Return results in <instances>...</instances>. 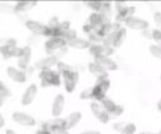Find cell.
<instances>
[{
  "instance_id": "cell-20",
  "label": "cell",
  "mask_w": 161,
  "mask_h": 134,
  "mask_svg": "<svg viewBox=\"0 0 161 134\" xmlns=\"http://www.w3.org/2000/svg\"><path fill=\"white\" fill-rule=\"evenodd\" d=\"M89 71H90L95 77H98V78L107 77V71H105L103 67H100L99 65H97L95 62L89 63Z\"/></svg>"
},
{
  "instance_id": "cell-7",
  "label": "cell",
  "mask_w": 161,
  "mask_h": 134,
  "mask_svg": "<svg viewBox=\"0 0 161 134\" xmlns=\"http://www.w3.org/2000/svg\"><path fill=\"white\" fill-rule=\"evenodd\" d=\"M13 119H14V121H17L18 124L24 125V126H32V125L36 124L34 119L31 115L25 114V113H18L17 111V113L13 114Z\"/></svg>"
},
{
  "instance_id": "cell-16",
  "label": "cell",
  "mask_w": 161,
  "mask_h": 134,
  "mask_svg": "<svg viewBox=\"0 0 161 134\" xmlns=\"http://www.w3.org/2000/svg\"><path fill=\"white\" fill-rule=\"evenodd\" d=\"M64 106H65V99L62 95H57L55 101H53V105H52V115H55L56 118H58V115H61L62 110H64Z\"/></svg>"
},
{
  "instance_id": "cell-2",
  "label": "cell",
  "mask_w": 161,
  "mask_h": 134,
  "mask_svg": "<svg viewBox=\"0 0 161 134\" xmlns=\"http://www.w3.org/2000/svg\"><path fill=\"white\" fill-rule=\"evenodd\" d=\"M41 77V85L43 87L46 86H58L61 80H60V75L55 71H51V70H43L39 75Z\"/></svg>"
},
{
  "instance_id": "cell-35",
  "label": "cell",
  "mask_w": 161,
  "mask_h": 134,
  "mask_svg": "<svg viewBox=\"0 0 161 134\" xmlns=\"http://www.w3.org/2000/svg\"><path fill=\"white\" fill-rule=\"evenodd\" d=\"M15 44H17V40L13 39V38H10V39H8L7 42L3 43V46H7V47H17Z\"/></svg>"
},
{
  "instance_id": "cell-21",
  "label": "cell",
  "mask_w": 161,
  "mask_h": 134,
  "mask_svg": "<svg viewBox=\"0 0 161 134\" xmlns=\"http://www.w3.org/2000/svg\"><path fill=\"white\" fill-rule=\"evenodd\" d=\"M135 7H127L125 10H122V12H119L118 14H117V17H115V19H117V22H126L128 18H131L132 17V14L135 13Z\"/></svg>"
},
{
  "instance_id": "cell-26",
  "label": "cell",
  "mask_w": 161,
  "mask_h": 134,
  "mask_svg": "<svg viewBox=\"0 0 161 134\" xmlns=\"http://www.w3.org/2000/svg\"><path fill=\"white\" fill-rule=\"evenodd\" d=\"M10 96V91L5 87L4 82H0V98H2V104L4 103V98Z\"/></svg>"
},
{
  "instance_id": "cell-32",
  "label": "cell",
  "mask_w": 161,
  "mask_h": 134,
  "mask_svg": "<svg viewBox=\"0 0 161 134\" xmlns=\"http://www.w3.org/2000/svg\"><path fill=\"white\" fill-rule=\"evenodd\" d=\"M56 66H57V68H58V72H61V73L70 71V66L66 65V63H64V62H60V61H58V63H57Z\"/></svg>"
},
{
  "instance_id": "cell-8",
  "label": "cell",
  "mask_w": 161,
  "mask_h": 134,
  "mask_svg": "<svg viewBox=\"0 0 161 134\" xmlns=\"http://www.w3.org/2000/svg\"><path fill=\"white\" fill-rule=\"evenodd\" d=\"M27 28L34 33V34H38V35H46V30H47V25L42 24V23H38V22H34V20H28L25 23Z\"/></svg>"
},
{
  "instance_id": "cell-22",
  "label": "cell",
  "mask_w": 161,
  "mask_h": 134,
  "mask_svg": "<svg viewBox=\"0 0 161 134\" xmlns=\"http://www.w3.org/2000/svg\"><path fill=\"white\" fill-rule=\"evenodd\" d=\"M36 4H37L36 2H19L14 7V10L18 13H23V12H27V10H31L32 8H34Z\"/></svg>"
},
{
  "instance_id": "cell-33",
  "label": "cell",
  "mask_w": 161,
  "mask_h": 134,
  "mask_svg": "<svg viewBox=\"0 0 161 134\" xmlns=\"http://www.w3.org/2000/svg\"><path fill=\"white\" fill-rule=\"evenodd\" d=\"M122 113H123V106L117 105V106H115V109L110 113V116H118V115H120Z\"/></svg>"
},
{
  "instance_id": "cell-1",
  "label": "cell",
  "mask_w": 161,
  "mask_h": 134,
  "mask_svg": "<svg viewBox=\"0 0 161 134\" xmlns=\"http://www.w3.org/2000/svg\"><path fill=\"white\" fill-rule=\"evenodd\" d=\"M109 85H110V81L107 77L98 78L95 86L93 87V98L98 101H103L105 99V93L109 88Z\"/></svg>"
},
{
  "instance_id": "cell-9",
  "label": "cell",
  "mask_w": 161,
  "mask_h": 134,
  "mask_svg": "<svg viewBox=\"0 0 161 134\" xmlns=\"http://www.w3.org/2000/svg\"><path fill=\"white\" fill-rule=\"evenodd\" d=\"M126 24H127V27H130L132 29H137V30H145L148 27V23L146 20L140 19V18H135V17L128 18L126 20Z\"/></svg>"
},
{
  "instance_id": "cell-39",
  "label": "cell",
  "mask_w": 161,
  "mask_h": 134,
  "mask_svg": "<svg viewBox=\"0 0 161 134\" xmlns=\"http://www.w3.org/2000/svg\"><path fill=\"white\" fill-rule=\"evenodd\" d=\"M143 34H145V37H147V38H152V33H148V32H145Z\"/></svg>"
},
{
  "instance_id": "cell-18",
  "label": "cell",
  "mask_w": 161,
  "mask_h": 134,
  "mask_svg": "<svg viewBox=\"0 0 161 134\" xmlns=\"http://www.w3.org/2000/svg\"><path fill=\"white\" fill-rule=\"evenodd\" d=\"M80 119H81V114H80L79 111H75V113L70 114V115L65 119V129H66V130L71 129L72 126H75V125L80 121Z\"/></svg>"
},
{
  "instance_id": "cell-15",
  "label": "cell",
  "mask_w": 161,
  "mask_h": 134,
  "mask_svg": "<svg viewBox=\"0 0 161 134\" xmlns=\"http://www.w3.org/2000/svg\"><path fill=\"white\" fill-rule=\"evenodd\" d=\"M23 52V48H18V47H7V46H2V53L4 58H10V57H20Z\"/></svg>"
},
{
  "instance_id": "cell-41",
  "label": "cell",
  "mask_w": 161,
  "mask_h": 134,
  "mask_svg": "<svg viewBox=\"0 0 161 134\" xmlns=\"http://www.w3.org/2000/svg\"><path fill=\"white\" fill-rule=\"evenodd\" d=\"M5 134H17L15 131H13V130H7V133Z\"/></svg>"
},
{
  "instance_id": "cell-37",
  "label": "cell",
  "mask_w": 161,
  "mask_h": 134,
  "mask_svg": "<svg viewBox=\"0 0 161 134\" xmlns=\"http://www.w3.org/2000/svg\"><path fill=\"white\" fill-rule=\"evenodd\" d=\"M36 134H53L52 131H50V130H46V129H42V130H39V131H37Z\"/></svg>"
},
{
  "instance_id": "cell-19",
  "label": "cell",
  "mask_w": 161,
  "mask_h": 134,
  "mask_svg": "<svg viewBox=\"0 0 161 134\" xmlns=\"http://www.w3.org/2000/svg\"><path fill=\"white\" fill-rule=\"evenodd\" d=\"M69 46L72 47V48H76V50H85V48H90V42L89 40H85V39H81V38H75L72 40H70Z\"/></svg>"
},
{
  "instance_id": "cell-31",
  "label": "cell",
  "mask_w": 161,
  "mask_h": 134,
  "mask_svg": "<svg viewBox=\"0 0 161 134\" xmlns=\"http://www.w3.org/2000/svg\"><path fill=\"white\" fill-rule=\"evenodd\" d=\"M80 98L84 99V100H86V99H92V98H93V87L84 90V91L81 93V95H80Z\"/></svg>"
},
{
  "instance_id": "cell-42",
  "label": "cell",
  "mask_w": 161,
  "mask_h": 134,
  "mask_svg": "<svg viewBox=\"0 0 161 134\" xmlns=\"http://www.w3.org/2000/svg\"><path fill=\"white\" fill-rule=\"evenodd\" d=\"M157 108H158V110H161V100L158 101V104H157Z\"/></svg>"
},
{
  "instance_id": "cell-28",
  "label": "cell",
  "mask_w": 161,
  "mask_h": 134,
  "mask_svg": "<svg viewBox=\"0 0 161 134\" xmlns=\"http://www.w3.org/2000/svg\"><path fill=\"white\" fill-rule=\"evenodd\" d=\"M135 131H136V126H135L133 124H128V125H126V126L122 129L120 134H133Z\"/></svg>"
},
{
  "instance_id": "cell-44",
  "label": "cell",
  "mask_w": 161,
  "mask_h": 134,
  "mask_svg": "<svg viewBox=\"0 0 161 134\" xmlns=\"http://www.w3.org/2000/svg\"><path fill=\"white\" fill-rule=\"evenodd\" d=\"M158 134H161V131H160V133H158Z\"/></svg>"
},
{
  "instance_id": "cell-23",
  "label": "cell",
  "mask_w": 161,
  "mask_h": 134,
  "mask_svg": "<svg viewBox=\"0 0 161 134\" xmlns=\"http://www.w3.org/2000/svg\"><path fill=\"white\" fill-rule=\"evenodd\" d=\"M126 29L125 28H120L118 32H117V34H115V39H114V46L113 47H120L123 44V42H125V39H126Z\"/></svg>"
},
{
  "instance_id": "cell-3",
  "label": "cell",
  "mask_w": 161,
  "mask_h": 134,
  "mask_svg": "<svg viewBox=\"0 0 161 134\" xmlns=\"http://www.w3.org/2000/svg\"><path fill=\"white\" fill-rule=\"evenodd\" d=\"M67 44V42L60 37H55V38H51L48 39L46 43H45V48H46V52L51 56H53V53L58 50H64L65 46Z\"/></svg>"
},
{
  "instance_id": "cell-27",
  "label": "cell",
  "mask_w": 161,
  "mask_h": 134,
  "mask_svg": "<svg viewBox=\"0 0 161 134\" xmlns=\"http://www.w3.org/2000/svg\"><path fill=\"white\" fill-rule=\"evenodd\" d=\"M89 8H92V9H94L97 13H99L100 12V9H102V2H89V3H85Z\"/></svg>"
},
{
  "instance_id": "cell-25",
  "label": "cell",
  "mask_w": 161,
  "mask_h": 134,
  "mask_svg": "<svg viewBox=\"0 0 161 134\" xmlns=\"http://www.w3.org/2000/svg\"><path fill=\"white\" fill-rule=\"evenodd\" d=\"M102 104H103V106L105 108V110H107L109 114H110V113H112V111L115 109V106H117V105H115V104H114L112 100H109V99H107V98H105V99L102 101Z\"/></svg>"
},
{
  "instance_id": "cell-14",
  "label": "cell",
  "mask_w": 161,
  "mask_h": 134,
  "mask_svg": "<svg viewBox=\"0 0 161 134\" xmlns=\"http://www.w3.org/2000/svg\"><path fill=\"white\" fill-rule=\"evenodd\" d=\"M36 95H37V86L36 85H31L25 90V93H24V95L22 98V104L23 105H29L34 100Z\"/></svg>"
},
{
  "instance_id": "cell-10",
  "label": "cell",
  "mask_w": 161,
  "mask_h": 134,
  "mask_svg": "<svg viewBox=\"0 0 161 134\" xmlns=\"http://www.w3.org/2000/svg\"><path fill=\"white\" fill-rule=\"evenodd\" d=\"M43 129L50 130V131H52L55 134L56 131L65 129V120L64 119H60V118H55L53 120H50L48 123H46L45 126H43Z\"/></svg>"
},
{
  "instance_id": "cell-30",
  "label": "cell",
  "mask_w": 161,
  "mask_h": 134,
  "mask_svg": "<svg viewBox=\"0 0 161 134\" xmlns=\"http://www.w3.org/2000/svg\"><path fill=\"white\" fill-rule=\"evenodd\" d=\"M152 38L158 44V47H161V30H158V29L152 30Z\"/></svg>"
},
{
  "instance_id": "cell-40",
  "label": "cell",
  "mask_w": 161,
  "mask_h": 134,
  "mask_svg": "<svg viewBox=\"0 0 161 134\" xmlns=\"http://www.w3.org/2000/svg\"><path fill=\"white\" fill-rule=\"evenodd\" d=\"M3 125H4V118L0 116V126H3Z\"/></svg>"
},
{
  "instance_id": "cell-4",
  "label": "cell",
  "mask_w": 161,
  "mask_h": 134,
  "mask_svg": "<svg viewBox=\"0 0 161 134\" xmlns=\"http://www.w3.org/2000/svg\"><path fill=\"white\" fill-rule=\"evenodd\" d=\"M62 76H64V81H65V88H66V91L72 93L75 90V86H76L77 80H79L77 72H74V71L70 70L67 72H64Z\"/></svg>"
},
{
  "instance_id": "cell-38",
  "label": "cell",
  "mask_w": 161,
  "mask_h": 134,
  "mask_svg": "<svg viewBox=\"0 0 161 134\" xmlns=\"http://www.w3.org/2000/svg\"><path fill=\"white\" fill-rule=\"evenodd\" d=\"M83 134H100L99 131H95V130H89V131H84Z\"/></svg>"
},
{
  "instance_id": "cell-5",
  "label": "cell",
  "mask_w": 161,
  "mask_h": 134,
  "mask_svg": "<svg viewBox=\"0 0 161 134\" xmlns=\"http://www.w3.org/2000/svg\"><path fill=\"white\" fill-rule=\"evenodd\" d=\"M92 110L94 113V115L103 123H108L109 120V113L105 110V108L103 106V104L99 103H92Z\"/></svg>"
},
{
  "instance_id": "cell-29",
  "label": "cell",
  "mask_w": 161,
  "mask_h": 134,
  "mask_svg": "<svg viewBox=\"0 0 161 134\" xmlns=\"http://www.w3.org/2000/svg\"><path fill=\"white\" fill-rule=\"evenodd\" d=\"M150 51H151L152 56H155L156 58H160L161 60V47H158V46H151L150 47Z\"/></svg>"
},
{
  "instance_id": "cell-24",
  "label": "cell",
  "mask_w": 161,
  "mask_h": 134,
  "mask_svg": "<svg viewBox=\"0 0 161 134\" xmlns=\"http://www.w3.org/2000/svg\"><path fill=\"white\" fill-rule=\"evenodd\" d=\"M58 37H60V38H62V39H65L67 43H69L70 40L75 39V38H77V37H76V32H75L74 29H67V30H64V32H61V33L58 34Z\"/></svg>"
},
{
  "instance_id": "cell-17",
  "label": "cell",
  "mask_w": 161,
  "mask_h": 134,
  "mask_svg": "<svg viewBox=\"0 0 161 134\" xmlns=\"http://www.w3.org/2000/svg\"><path fill=\"white\" fill-rule=\"evenodd\" d=\"M9 77L17 82H24L25 81V73L22 71V70H18V68H14V67H8L7 70Z\"/></svg>"
},
{
  "instance_id": "cell-11",
  "label": "cell",
  "mask_w": 161,
  "mask_h": 134,
  "mask_svg": "<svg viewBox=\"0 0 161 134\" xmlns=\"http://www.w3.org/2000/svg\"><path fill=\"white\" fill-rule=\"evenodd\" d=\"M90 53L94 56V57H102V56H107V55H110L113 52L112 48L109 47H105L104 44H93V46L89 48Z\"/></svg>"
},
{
  "instance_id": "cell-34",
  "label": "cell",
  "mask_w": 161,
  "mask_h": 134,
  "mask_svg": "<svg viewBox=\"0 0 161 134\" xmlns=\"http://www.w3.org/2000/svg\"><path fill=\"white\" fill-rule=\"evenodd\" d=\"M153 19H155L156 25L158 27V30H161V13H155Z\"/></svg>"
},
{
  "instance_id": "cell-6",
  "label": "cell",
  "mask_w": 161,
  "mask_h": 134,
  "mask_svg": "<svg viewBox=\"0 0 161 134\" xmlns=\"http://www.w3.org/2000/svg\"><path fill=\"white\" fill-rule=\"evenodd\" d=\"M95 63L99 65L100 67H103L105 71H114L118 68L117 63L110 60L108 56H102V57H95Z\"/></svg>"
},
{
  "instance_id": "cell-12",
  "label": "cell",
  "mask_w": 161,
  "mask_h": 134,
  "mask_svg": "<svg viewBox=\"0 0 161 134\" xmlns=\"http://www.w3.org/2000/svg\"><path fill=\"white\" fill-rule=\"evenodd\" d=\"M58 63V60H57V56H48V57H46V58H43V60H41V61H38L37 63H36V68H39V70H50V67L51 66H53V65H57Z\"/></svg>"
},
{
  "instance_id": "cell-43",
  "label": "cell",
  "mask_w": 161,
  "mask_h": 134,
  "mask_svg": "<svg viewBox=\"0 0 161 134\" xmlns=\"http://www.w3.org/2000/svg\"><path fill=\"white\" fill-rule=\"evenodd\" d=\"M141 134H152V133H141Z\"/></svg>"
},
{
  "instance_id": "cell-13",
  "label": "cell",
  "mask_w": 161,
  "mask_h": 134,
  "mask_svg": "<svg viewBox=\"0 0 161 134\" xmlns=\"http://www.w3.org/2000/svg\"><path fill=\"white\" fill-rule=\"evenodd\" d=\"M31 55H32L31 47H28V46L23 47V52H22L20 57L18 58V66L20 68H27L28 67V63L31 61Z\"/></svg>"
},
{
  "instance_id": "cell-36",
  "label": "cell",
  "mask_w": 161,
  "mask_h": 134,
  "mask_svg": "<svg viewBox=\"0 0 161 134\" xmlns=\"http://www.w3.org/2000/svg\"><path fill=\"white\" fill-rule=\"evenodd\" d=\"M127 7H128V5H126V3H115V8H117V12H118V13L122 12V10H125Z\"/></svg>"
}]
</instances>
